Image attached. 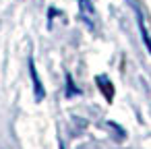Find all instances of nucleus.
Instances as JSON below:
<instances>
[{
  "label": "nucleus",
  "mask_w": 151,
  "mask_h": 149,
  "mask_svg": "<svg viewBox=\"0 0 151 149\" xmlns=\"http://www.w3.org/2000/svg\"><path fill=\"white\" fill-rule=\"evenodd\" d=\"M134 13H137V19H139V29H141V35H143V44L147 46V52L151 54V35H149V31H147V27H145V19H143V13H141V9L134 4Z\"/></svg>",
  "instance_id": "3"
},
{
  "label": "nucleus",
  "mask_w": 151,
  "mask_h": 149,
  "mask_svg": "<svg viewBox=\"0 0 151 149\" xmlns=\"http://www.w3.org/2000/svg\"><path fill=\"white\" fill-rule=\"evenodd\" d=\"M95 85L101 89V93H104V97H106L108 101H112V99H114V85L110 83V79H108L106 75L95 77Z\"/></svg>",
  "instance_id": "2"
},
{
  "label": "nucleus",
  "mask_w": 151,
  "mask_h": 149,
  "mask_svg": "<svg viewBox=\"0 0 151 149\" xmlns=\"http://www.w3.org/2000/svg\"><path fill=\"white\" fill-rule=\"evenodd\" d=\"M29 75H31V81H33V91H35V101H42L46 97V89L42 85V79L37 75V68H35V60L33 56H29Z\"/></svg>",
  "instance_id": "1"
},
{
  "label": "nucleus",
  "mask_w": 151,
  "mask_h": 149,
  "mask_svg": "<svg viewBox=\"0 0 151 149\" xmlns=\"http://www.w3.org/2000/svg\"><path fill=\"white\" fill-rule=\"evenodd\" d=\"M73 95H81V89L75 87V81H73V75L66 73V97H73Z\"/></svg>",
  "instance_id": "4"
}]
</instances>
